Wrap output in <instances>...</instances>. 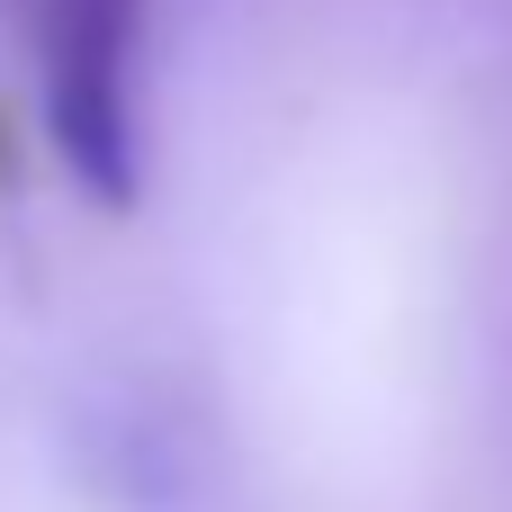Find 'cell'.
Returning a JSON list of instances; mask_svg holds the SVG:
<instances>
[{"instance_id":"obj_1","label":"cell","mask_w":512,"mask_h":512,"mask_svg":"<svg viewBox=\"0 0 512 512\" xmlns=\"http://www.w3.org/2000/svg\"><path fill=\"white\" fill-rule=\"evenodd\" d=\"M36 27V81H45V135L63 171L126 216L144 189V135H135V36L144 0H27Z\"/></svg>"}]
</instances>
